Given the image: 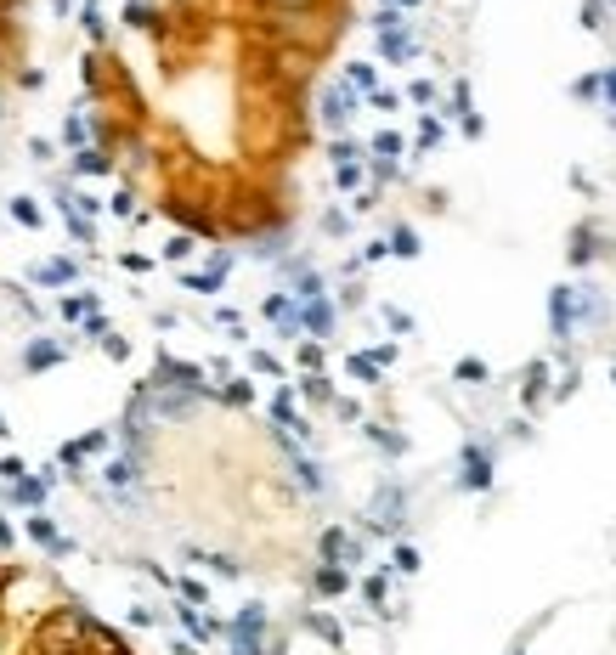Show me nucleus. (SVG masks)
<instances>
[{"label": "nucleus", "instance_id": "obj_1", "mask_svg": "<svg viewBox=\"0 0 616 655\" xmlns=\"http://www.w3.org/2000/svg\"><path fill=\"white\" fill-rule=\"evenodd\" d=\"M345 17V0H136L85 57L97 159L187 238H271Z\"/></svg>", "mask_w": 616, "mask_h": 655}, {"label": "nucleus", "instance_id": "obj_2", "mask_svg": "<svg viewBox=\"0 0 616 655\" xmlns=\"http://www.w3.org/2000/svg\"><path fill=\"white\" fill-rule=\"evenodd\" d=\"M0 655H136V650L40 565L0 559Z\"/></svg>", "mask_w": 616, "mask_h": 655}, {"label": "nucleus", "instance_id": "obj_3", "mask_svg": "<svg viewBox=\"0 0 616 655\" xmlns=\"http://www.w3.org/2000/svg\"><path fill=\"white\" fill-rule=\"evenodd\" d=\"M23 6L29 0H0V79H23V57H29Z\"/></svg>", "mask_w": 616, "mask_h": 655}, {"label": "nucleus", "instance_id": "obj_4", "mask_svg": "<svg viewBox=\"0 0 616 655\" xmlns=\"http://www.w3.org/2000/svg\"><path fill=\"white\" fill-rule=\"evenodd\" d=\"M605 91H611V96H616V74H611V79H605Z\"/></svg>", "mask_w": 616, "mask_h": 655}]
</instances>
